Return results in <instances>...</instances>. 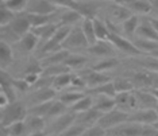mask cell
<instances>
[{"label":"cell","mask_w":158,"mask_h":136,"mask_svg":"<svg viewBox=\"0 0 158 136\" xmlns=\"http://www.w3.org/2000/svg\"><path fill=\"white\" fill-rule=\"evenodd\" d=\"M38 80H39V74H27V76L24 77V81L28 84V86H30V85L37 84Z\"/></svg>","instance_id":"c3c4849f"},{"label":"cell","mask_w":158,"mask_h":136,"mask_svg":"<svg viewBox=\"0 0 158 136\" xmlns=\"http://www.w3.org/2000/svg\"><path fill=\"white\" fill-rule=\"evenodd\" d=\"M38 37L33 33H28L27 35H24V37L22 38V45L23 47L27 50V51H31V50L35 49V46H37L38 43Z\"/></svg>","instance_id":"f35d334b"},{"label":"cell","mask_w":158,"mask_h":136,"mask_svg":"<svg viewBox=\"0 0 158 136\" xmlns=\"http://www.w3.org/2000/svg\"><path fill=\"white\" fill-rule=\"evenodd\" d=\"M143 125L135 124V123H126L120 124L119 127L114 128L111 136H142Z\"/></svg>","instance_id":"52a82bcc"},{"label":"cell","mask_w":158,"mask_h":136,"mask_svg":"<svg viewBox=\"0 0 158 136\" xmlns=\"http://www.w3.org/2000/svg\"><path fill=\"white\" fill-rule=\"evenodd\" d=\"M88 53L96 57H111L115 53V47L111 45L110 41H98L93 46L87 49Z\"/></svg>","instance_id":"7c38bea8"},{"label":"cell","mask_w":158,"mask_h":136,"mask_svg":"<svg viewBox=\"0 0 158 136\" xmlns=\"http://www.w3.org/2000/svg\"><path fill=\"white\" fill-rule=\"evenodd\" d=\"M28 127H30V130L33 131V134H35V132H42V130L45 128V121L42 117L39 116H31L28 117Z\"/></svg>","instance_id":"74e56055"},{"label":"cell","mask_w":158,"mask_h":136,"mask_svg":"<svg viewBox=\"0 0 158 136\" xmlns=\"http://www.w3.org/2000/svg\"><path fill=\"white\" fill-rule=\"evenodd\" d=\"M108 41L111 42V45L114 46L115 49H118L122 53H126V54L130 55H141V50H139L136 46L134 45V42L130 41L128 38L120 35L119 33H111Z\"/></svg>","instance_id":"6da1fadb"},{"label":"cell","mask_w":158,"mask_h":136,"mask_svg":"<svg viewBox=\"0 0 158 136\" xmlns=\"http://www.w3.org/2000/svg\"><path fill=\"white\" fill-rule=\"evenodd\" d=\"M27 116L26 106L23 104H12L4 113V124L7 127H10L14 123L18 121H23Z\"/></svg>","instance_id":"5b68a950"},{"label":"cell","mask_w":158,"mask_h":136,"mask_svg":"<svg viewBox=\"0 0 158 136\" xmlns=\"http://www.w3.org/2000/svg\"><path fill=\"white\" fill-rule=\"evenodd\" d=\"M93 108V97L92 96H84L80 101H77L72 106V110L76 113H85Z\"/></svg>","instance_id":"cb8c5ba5"},{"label":"cell","mask_w":158,"mask_h":136,"mask_svg":"<svg viewBox=\"0 0 158 136\" xmlns=\"http://www.w3.org/2000/svg\"><path fill=\"white\" fill-rule=\"evenodd\" d=\"M149 22L150 24L154 27V30H156V33L158 34V18H150L149 19Z\"/></svg>","instance_id":"f907efd6"},{"label":"cell","mask_w":158,"mask_h":136,"mask_svg":"<svg viewBox=\"0 0 158 136\" xmlns=\"http://www.w3.org/2000/svg\"><path fill=\"white\" fill-rule=\"evenodd\" d=\"M136 37L138 39H145V41H153V42H158V34L156 33L154 27L150 24L149 20L139 23V27L136 30Z\"/></svg>","instance_id":"5bb4252c"},{"label":"cell","mask_w":158,"mask_h":136,"mask_svg":"<svg viewBox=\"0 0 158 136\" xmlns=\"http://www.w3.org/2000/svg\"><path fill=\"white\" fill-rule=\"evenodd\" d=\"M24 128H26V124L23 121H18V123H14L8 127L10 135L11 136H22V134L24 132Z\"/></svg>","instance_id":"7bdbcfd3"},{"label":"cell","mask_w":158,"mask_h":136,"mask_svg":"<svg viewBox=\"0 0 158 136\" xmlns=\"http://www.w3.org/2000/svg\"><path fill=\"white\" fill-rule=\"evenodd\" d=\"M139 16H136V15H132L131 18H128L126 22H123L120 24V27H122V31H123V34L126 35V38L127 37H134V35L136 34V30H138V27H139Z\"/></svg>","instance_id":"e0dca14e"},{"label":"cell","mask_w":158,"mask_h":136,"mask_svg":"<svg viewBox=\"0 0 158 136\" xmlns=\"http://www.w3.org/2000/svg\"><path fill=\"white\" fill-rule=\"evenodd\" d=\"M54 96H56V90L53 88H41L35 94V102H38V105L50 102Z\"/></svg>","instance_id":"484cf974"},{"label":"cell","mask_w":158,"mask_h":136,"mask_svg":"<svg viewBox=\"0 0 158 136\" xmlns=\"http://www.w3.org/2000/svg\"><path fill=\"white\" fill-rule=\"evenodd\" d=\"M30 136H45L44 132H35V134H31Z\"/></svg>","instance_id":"f5cc1de1"},{"label":"cell","mask_w":158,"mask_h":136,"mask_svg":"<svg viewBox=\"0 0 158 136\" xmlns=\"http://www.w3.org/2000/svg\"><path fill=\"white\" fill-rule=\"evenodd\" d=\"M27 20L31 24V30H33V28L44 27V26H48V24H50V16H46V15L28 14V15H27Z\"/></svg>","instance_id":"f1b7e54d"},{"label":"cell","mask_w":158,"mask_h":136,"mask_svg":"<svg viewBox=\"0 0 158 136\" xmlns=\"http://www.w3.org/2000/svg\"><path fill=\"white\" fill-rule=\"evenodd\" d=\"M8 104H10L8 97L3 92H0V108H6V106H8Z\"/></svg>","instance_id":"681fc988"},{"label":"cell","mask_w":158,"mask_h":136,"mask_svg":"<svg viewBox=\"0 0 158 136\" xmlns=\"http://www.w3.org/2000/svg\"><path fill=\"white\" fill-rule=\"evenodd\" d=\"M12 28L15 31L16 35L19 37H24L28 33H31V24L27 20V18H19V19H15L12 22Z\"/></svg>","instance_id":"44dd1931"},{"label":"cell","mask_w":158,"mask_h":136,"mask_svg":"<svg viewBox=\"0 0 158 136\" xmlns=\"http://www.w3.org/2000/svg\"><path fill=\"white\" fill-rule=\"evenodd\" d=\"M64 46H68V47H72V49H82V47H89L88 42H87V38H85L84 33H82L81 27H76L70 31L69 37L65 41Z\"/></svg>","instance_id":"8992f818"},{"label":"cell","mask_w":158,"mask_h":136,"mask_svg":"<svg viewBox=\"0 0 158 136\" xmlns=\"http://www.w3.org/2000/svg\"><path fill=\"white\" fill-rule=\"evenodd\" d=\"M11 22H14V14L10 10H7L4 6L0 7V27H4Z\"/></svg>","instance_id":"ab89813d"},{"label":"cell","mask_w":158,"mask_h":136,"mask_svg":"<svg viewBox=\"0 0 158 136\" xmlns=\"http://www.w3.org/2000/svg\"><path fill=\"white\" fill-rule=\"evenodd\" d=\"M106 136H111V135H106Z\"/></svg>","instance_id":"9f6ffc18"},{"label":"cell","mask_w":158,"mask_h":136,"mask_svg":"<svg viewBox=\"0 0 158 136\" xmlns=\"http://www.w3.org/2000/svg\"><path fill=\"white\" fill-rule=\"evenodd\" d=\"M12 86H14V89L18 88V89H20V90H26V89L28 88V84L24 81V78L23 80H14L12 81Z\"/></svg>","instance_id":"7dc6e473"},{"label":"cell","mask_w":158,"mask_h":136,"mask_svg":"<svg viewBox=\"0 0 158 136\" xmlns=\"http://www.w3.org/2000/svg\"><path fill=\"white\" fill-rule=\"evenodd\" d=\"M72 85L76 88H87V81H85L84 77L73 76L72 77Z\"/></svg>","instance_id":"bcb514c9"},{"label":"cell","mask_w":158,"mask_h":136,"mask_svg":"<svg viewBox=\"0 0 158 136\" xmlns=\"http://www.w3.org/2000/svg\"><path fill=\"white\" fill-rule=\"evenodd\" d=\"M93 97V109H96L102 114H106L111 110L116 109L115 98L106 97V96H92Z\"/></svg>","instance_id":"30bf717a"},{"label":"cell","mask_w":158,"mask_h":136,"mask_svg":"<svg viewBox=\"0 0 158 136\" xmlns=\"http://www.w3.org/2000/svg\"><path fill=\"white\" fill-rule=\"evenodd\" d=\"M115 104H116V109L122 112L131 114L138 110V102H136L135 90L127 92V93H119L115 96Z\"/></svg>","instance_id":"7a4b0ae2"},{"label":"cell","mask_w":158,"mask_h":136,"mask_svg":"<svg viewBox=\"0 0 158 136\" xmlns=\"http://www.w3.org/2000/svg\"><path fill=\"white\" fill-rule=\"evenodd\" d=\"M28 7H30V14L46 16H50L57 10L54 2H48V0H38V2L28 3Z\"/></svg>","instance_id":"9c48e42d"},{"label":"cell","mask_w":158,"mask_h":136,"mask_svg":"<svg viewBox=\"0 0 158 136\" xmlns=\"http://www.w3.org/2000/svg\"><path fill=\"white\" fill-rule=\"evenodd\" d=\"M65 110H66V105H65V104H62L61 101H54V102H52V105H50L49 112H48L46 116L58 119V117H61L62 114H65Z\"/></svg>","instance_id":"d590c367"},{"label":"cell","mask_w":158,"mask_h":136,"mask_svg":"<svg viewBox=\"0 0 158 136\" xmlns=\"http://www.w3.org/2000/svg\"><path fill=\"white\" fill-rule=\"evenodd\" d=\"M81 30L84 33L85 38H87V42L89 46H93L98 42V38H96V34H95V27H93V19L84 18L81 24Z\"/></svg>","instance_id":"2e32d148"},{"label":"cell","mask_w":158,"mask_h":136,"mask_svg":"<svg viewBox=\"0 0 158 136\" xmlns=\"http://www.w3.org/2000/svg\"><path fill=\"white\" fill-rule=\"evenodd\" d=\"M153 127H154V128H157V130H158V121H157V123H156V124H154V125H153Z\"/></svg>","instance_id":"11a10c76"},{"label":"cell","mask_w":158,"mask_h":136,"mask_svg":"<svg viewBox=\"0 0 158 136\" xmlns=\"http://www.w3.org/2000/svg\"><path fill=\"white\" fill-rule=\"evenodd\" d=\"M84 93H80V92H68L65 93V94L62 96V97L60 98V101L62 104H65V105H72L73 106L74 104H76L77 101H80V100L84 97Z\"/></svg>","instance_id":"8d00e7d4"},{"label":"cell","mask_w":158,"mask_h":136,"mask_svg":"<svg viewBox=\"0 0 158 136\" xmlns=\"http://www.w3.org/2000/svg\"><path fill=\"white\" fill-rule=\"evenodd\" d=\"M85 81H87V88L92 89V88H98L100 85L108 84L112 80H111L110 76H107L106 73H99V71H91L87 77H84Z\"/></svg>","instance_id":"9a60e30c"},{"label":"cell","mask_w":158,"mask_h":136,"mask_svg":"<svg viewBox=\"0 0 158 136\" xmlns=\"http://www.w3.org/2000/svg\"><path fill=\"white\" fill-rule=\"evenodd\" d=\"M119 65V61L116 58H107V59H102L100 62L95 63L92 66V71H99V73H106L108 70L115 69Z\"/></svg>","instance_id":"603a6c76"},{"label":"cell","mask_w":158,"mask_h":136,"mask_svg":"<svg viewBox=\"0 0 158 136\" xmlns=\"http://www.w3.org/2000/svg\"><path fill=\"white\" fill-rule=\"evenodd\" d=\"M93 27H95V34L98 41H108L111 31L108 26H107V23H104L99 18H95L93 19Z\"/></svg>","instance_id":"d6986e66"},{"label":"cell","mask_w":158,"mask_h":136,"mask_svg":"<svg viewBox=\"0 0 158 136\" xmlns=\"http://www.w3.org/2000/svg\"><path fill=\"white\" fill-rule=\"evenodd\" d=\"M127 120H128L127 113L122 112V110H118V109H114L108 113L103 114V116L100 117L98 125H100V127L107 131V130H114V128L119 127L120 124L126 123Z\"/></svg>","instance_id":"3957f363"},{"label":"cell","mask_w":158,"mask_h":136,"mask_svg":"<svg viewBox=\"0 0 158 136\" xmlns=\"http://www.w3.org/2000/svg\"><path fill=\"white\" fill-rule=\"evenodd\" d=\"M12 62V50L6 42L0 41V66L3 69L8 67Z\"/></svg>","instance_id":"7402d4cb"},{"label":"cell","mask_w":158,"mask_h":136,"mask_svg":"<svg viewBox=\"0 0 158 136\" xmlns=\"http://www.w3.org/2000/svg\"><path fill=\"white\" fill-rule=\"evenodd\" d=\"M3 6H4L7 10H10L12 14L22 12L28 7V2L27 0H8V2L3 3Z\"/></svg>","instance_id":"d6a6232c"},{"label":"cell","mask_w":158,"mask_h":136,"mask_svg":"<svg viewBox=\"0 0 158 136\" xmlns=\"http://www.w3.org/2000/svg\"><path fill=\"white\" fill-rule=\"evenodd\" d=\"M106 135H107V131L96 124V125H92V127H88L82 136H106Z\"/></svg>","instance_id":"b9f144b4"},{"label":"cell","mask_w":158,"mask_h":136,"mask_svg":"<svg viewBox=\"0 0 158 136\" xmlns=\"http://www.w3.org/2000/svg\"><path fill=\"white\" fill-rule=\"evenodd\" d=\"M87 63V58L84 55H78V54H70L69 57L66 58V61L64 62L68 69H78L81 67L82 65Z\"/></svg>","instance_id":"1f68e13d"},{"label":"cell","mask_w":158,"mask_h":136,"mask_svg":"<svg viewBox=\"0 0 158 136\" xmlns=\"http://www.w3.org/2000/svg\"><path fill=\"white\" fill-rule=\"evenodd\" d=\"M123 4L131 11L132 15H149L153 11L152 2L147 0H131V2H124Z\"/></svg>","instance_id":"ba28073f"},{"label":"cell","mask_w":158,"mask_h":136,"mask_svg":"<svg viewBox=\"0 0 158 136\" xmlns=\"http://www.w3.org/2000/svg\"><path fill=\"white\" fill-rule=\"evenodd\" d=\"M85 130H87V127H84V125H72L69 130L64 132V136H82Z\"/></svg>","instance_id":"ee69618b"},{"label":"cell","mask_w":158,"mask_h":136,"mask_svg":"<svg viewBox=\"0 0 158 136\" xmlns=\"http://www.w3.org/2000/svg\"><path fill=\"white\" fill-rule=\"evenodd\" d=\"M70 55V53L68 50H61L58 53H54V54H50L48 58L45 59V62L48 63V66H53V65H62L66 61V58Z\"/></svg>","instance_id":"4316f807"},{"label":"cell","mask_w":158,"mask_h":136,"mask_svg":"<svg viewBox=\"0 0 158 136\" xmlns=\"http://www.w3.org/2000/svg\"><path fill=\"white\" fill-rule=\"evenodd\" d=\"M154 110H156V113L158 114V102H157V105H156V108H154Z\"/></svg>","instance_id":"db71d44e"},{"label":"cell","mask_w":158,"mask_h":136,"mask_svg":"<svg viewBox=\"0 0 158 136\" xmlns=\"http://www.w3.org/2000/svg\"><path fill=\"white\" fill-rule=\"evenodd\" d=\"M143 63H145L146 70L152 71V73H158V59L153 58V57H149Z\"/></svg>","instance_id":"f6af8a7d"},{"label":"cell","mask_w":158,"mask_h":136,"mask_svg":"<svg viewBox=\"0 0 158 136\" xmlns=\"http://www.w3.org/2000/svg\"><path fill=\"white\" fill-rule=\"evenodd\" d=\"M82 19H84V18H82L81 14H78L77 11H74V10H66L65 14L61 16L62 26H69V24H73V23L78 22V20H82Z\"/></svg>","instance_id":"e575fe53"},{"label":"cell","mask_w":158,"mask_h":136,"mask_svg":"<svg viewBox=\"0 0 158 136\" xmlns=\"http://www.w3.org/2000/svg\"><path fill=\"white\" fill-rule=\"evenodd\" d=\"M72 77H73V74L70 73H65V74H61V76H57L53 78V84L52 86L53 89H64L66 86H70L72 85Z\"/></svg>","instance_id":"4dcf8cb0"},{"label":"cell","mask_w":158,"mask_h":136,"mask_svg":"<svg viewBox=\"0 0 158 136\" xmlns=\"http://www.w3.org/2000/svg\"><path fill=\"white\" fill-rule=\"evenodd\" d=\"M103 114L100 113V112H98L96 109H91V110H88V112H85L84 113V116L81 117V123H82V125H87V128L88 127H92V125H96L99 123V120H100V117H102Z\"/></svg>","instance_id":"83f0119b"},{"label":"cell","mask_w":158,"mask_h":136,"mask_svg":"<svg viewBox=\"0 0 158 136\" xmlns=\"http://www.w3.org/2000/svg\"><path fill=\"white\" fill-rule=\"evenodd\" d=\"M128 123H135L139 125H154L158 121V114L154 109H139L128 114Z\"/></svg>","instance_id":"277c9868"},{"label":"cell","mask_w":158,"mask_h":136,"mask_svg":"<svg viewBox=\"0 0 158 136\" xmlns=\"http://www.w3.org/2000/svg\"><path fill=\"white\" fill-rule=\"evenodd\" d=\"M112 84H114V88H115L116 94H119V93H127V92L135 90L131 80H128V78H123V77L118 78V80L112 81Z\"/></svg>","instance_id":"d4e9b609"},{"label":"cell","mask_w":158,"mask_h":136,"mask_svg":"<svg viewBox=\"0 0 158 136\" xmlns=\"http://www.w3.org/2000/svg\"><path fill=\"white\" fill-rule=\"evenodd\" d=\"M149 57H153V58H156V59H158V49L157 50H154V51H152L149 54Z\"/></svg>","instance_id":"816d5d0a"},{"label":"cell","mask_w":158,"mask_h":136,"mask_svg":"<svg viewBox=\"0 0 158 136\" xmlns=\"http://www.w3.org/2000/svg\"><path fill=\"white\" fill-rule=\"evenodd\" d=\"M70 31H72V28L69 26H60L58 28H57L56 34L53 35V38L50 39V41H53L54 43L62 46L64 43H65V41L68 39V37H69ZM62 47H64V46H62Z\"/></svg>","instance_id":"f546056e"},{"label":"cell","mask_w":158,"mask_h":136,"mask_svg":"<svg viewBox=\"0 0 158 136\" xmlns=\"http://www.w3.org/2000/svg\"><path fill=\"white\" fill-rule=\"evenodd\" d=\"M136 102L139 109H154L157 105V98L152 94L150 90H135Z\"/></svg>","instance_id":"8fae6325"},{"label":"cell","mask_w":158,"mask_h":136,"mask_svg":"<svg viewBox=\"0 0 158 136\" xmlns=\"http://www.w3.org/2000/svg\"><path fill=\"white\" fill-rule=\"evenodd\" d=\"M131 16H132L131 11L123 4V3H116V4H114V8L111 10V20H110V23H116V24L120 23L122 24Z\"/></svg>","instance_id":"4fadbf2b"},{"label":"cell","mask_w":158,"mask_h":136,"mask_svg":"<svg viewBox=\"0 0 158 136\" xmlns=\"http://www.w3.org/2000/svg\"><path fill=\"white\" fill-rule=\"evenodd\" d=\"M134 45L141 50V53H146V54H150L152 51L158 49V42H153V41H145V39H138L134 41Z\"/></svg>","instance_id":"836d02e7"},{"label":"cell","mask_w":158,"mask_h":136,"mask_svg":"<svg viewBox=\"0 0 158 136\" xmlns=\"http://www.w3.org/2000/svg\"><path fill=\"white\" fill-rule=\"evenodd\" d=\"M88 92L91 93L92 96H106V97H112V98L116 96V92H115L112 81L108 82V84L100 85V86H98V88L88 89Z\"/></svg>","instance_id":"ffe728a7"},{"label":"cell","mask_w":158,"mask_h":136,"mask_svg":"<svg viewBox=\"0 0 158 136\" xmlns=\"http://www.w3.org/2000/svg\"><path fill=\"white\" fill-rule=\"evenodd\" d=\"M68 67L64 65H53V66H49L46 70H44V73L46 74V76H53V77H57V76H61V74H65L68 73Z\"/></svg>","instance_id":"60d3db41"},{"label":"cell","mask_w":158,"mask_h":136,"mask_svg":"<svg viewBox=\"0 0 158 136\" xmlns=\"http://www.w3.org/2000/svg\"><path fill=\"white\" fill-rule=\"evenodd\" d=\"M73 121H74L73 114L65 113V114H62L61 117H58V119H56L54 124H53V128L56 127V131L58 132V134H64L66 130H69L72 125H73Z\"/></svg>","instance_id":"ac0fdd59"}]
</instances>
